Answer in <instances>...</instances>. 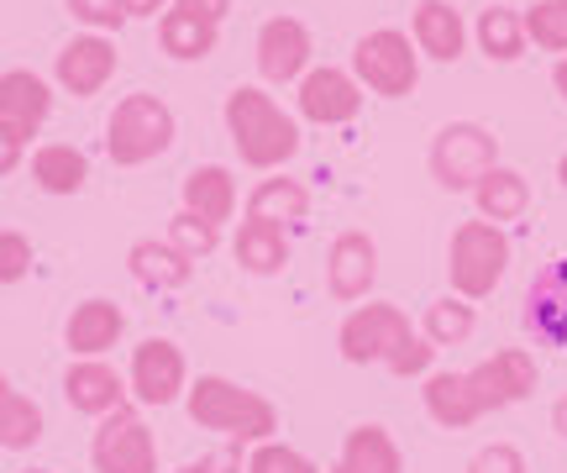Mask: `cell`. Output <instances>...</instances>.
Instances as JSON below:
<instances>
[{
    "instance_id": "cell-47",
    "label": "cell",
    "mask_w": 567,
    "mask_h": 473,
    "mask_svg": "<svg viewBox=\"0 0 567 473\" xmlns=\"http://www.w3.org/2000/svg\"><path fill=\"white\" fill-rule=\"evenodd\" d=\"M326 473H352V469H347V463H331V469H326Z\"/></svg>"
},
{
    "instance_id": "cell-43",
    "label": "cell",
    "mask_w": 567,
    "mask_h": 473,
    "mask_svg": "<svg viewBox=\"0 0 567 473\" xmlns=\"http://www.w3.org/2000/svg\"><path fill=\"white\" fill-rule=\"evenodd\" d=\"M551 84H557V95L567 101V59H557V69H551Z\"/></svg>"
},
{
    "instance_id": "cell-10",
    "label": "cell",
    "mask_w": 567,
    "mask_h": 473,
    "mask_svg": "<svg viewBox=\"0 0 567 473\" xmlns=\"http://www.w3.org/2000/svg\"><path fill=\"white\" fill-rule=\"evenodd\" d=\"M536 358L526 348H499L494 358H484L478 369H467V390L478 400V411H509L536 394Z\"/></svg>"
},
{
    "instance_id": "cell-37",
    "label": "cell",
    "mask_w": 567,
    "mask_h": 473,
    "mask_svg": "<svg viewBox=\"0 0 567 473\" xmlns=\"http://www.w3.org/2000/svg\"><path fill=\"white\" fill-rule=\"evenodd\" d=\"M27 268H32V243H27L21 232L0 227V285H17V279H27Z\"/></svg>"
},
{
    "instance_id": "cell-22",
    "label": "cell",
    "mask_w": 567,
    "mask_h": 473,
    "mask_svg": "<svg viewBox=\"0 0 567 473\" xmlns=\"http://www.w3.org/2000/svg\"><path fill=\"white\" fill-rule=\"evenodd\" d=\"M421 400H425V415H431L442 432H467L473 421H484L478 400H473V390H467V373L431 369V373H425Z\"/></svg>"
},
{
    "instance_id": "cell-28",
    "label": "cell",
    "mask_w": 567,
    "mask_h": 473,
    "mask_svg": "<svg viewBox=\"0 0 567 473\" xmlns=\"http://www.w3.org/2000/svg\"><path fill=\"white\" fill-rule=\"evenodd\" d=\"M231 258H237L247 274H258V279L284 274V264H289V237H284L279 227H268V222H243V227H237V243H231Z\"/></svg>"
},
{
    "instance_id": "cell-16",
    "label": "cell",
    "mask_w": 567,
    "mask_h": 473,
    "mask_svg": "<svg viewBox=\"0 0 567 473\" xmlns=\"http://www.w3.org/2000/svg\"><path fill=\"white\" fill-rule=\"evenodd\" d=\"M379 279V243L368 232H342L326 253V289L337 300H368V289Z\"/></svg>"
},
{
    "instance_id": "cell-13",
    "label": "cell",
    "mask_w": 567,
    "mask_h": 473,
    "mask_svg": "<svg viewBox=\"0 0 567 473\" xmlns=\"http://www.w3.org/2000/svg\"><path fill=\"white\" fill-rule=\"evenodd\" d=\"M295 105H300L305 122L316 126H347L358 111H363V84L352 80L347 69H331V63H321V69H310L300 80V95H295Z\"/></svg>"
},
{
    "instance_id": "cell-36",
    "label": "cell",
    "mask_w": 567,
    "mask_h": 473,
    "mask_svg": "<svg viewBox=\"0 0 567 473\" xmlns=\"http://www.w3.org/2000/svg\"><path fill=\"white\" fill-rule=\"evenodd\" d=\"M74 21H84L90 32H122L126 27V6L122 0H69Z\"/></svg>"
},
{
    "instance_id": "cell-42",
    "label": "cell",
    "mask_w": 567,
    "mask_h": 473,
    "mask_svg": "<svg viewBox=\"0 0 567 473\" xmlns=\"http://www.w3.org/2000/svg\"><path fill=\"white\" fill-rule=\"evenodd\" d=\"M551 432H557V436H567V394H563V400H557V405H551Z\"/></svg>"
},
{
    "instance_id": "cell-24",
    "label": "cell",
    "mask_w": 567,
    "mask_h": 473,
    "mask_svg": "<svg viewBox=\"0 0 567 473\" xmlns=\"http://www.w3.org/2000/svg\"><path fill=\"white\" fill-rule=\"evenodd\" d=\"M473 206H478V216L484 222H494V227H505V222H520L530 206V179L520 174V168H509V164H494L473 185Z\"/></svg>"
},
{
    "instance_id": "cell-17",
    "label": "cell",
    "mask_w": 567,
    "mask_h": 473,
    "mask_svg": "<svg viewBox=\"0 0 567 473\" xmlns=\"http://www.w3.org/2000/svg\"><path fill=\"white\" fill-rule=\"evenodd\" d=\"M122 337H126V310L116 300H105V295L80 300L69 310V321H63V342H69L74 358H105Z\"/></svg>"
},
{
    "instance_id": "cell-18",
    "label": "cell",
    "mask_w": 567,
    "mask_h": 473,
    "mask_svg": "<svg viewBox=\"0 0 567 473\" xmlns=\"http://www.w3.org/2000/svg\"><path fill=\"white\" fill-rule=\"evenodd\" d=\"M410 42H415V53H425V59L457 63L467 48L463 11L452 0H415V11H410Z\"/></svg>"
},
{
    "instance_id": "cell-34",
    "label": "cell",
    "mask_w": 567,
    "mask_h": 473,
    "mask_svg": "<svg viewBox=\"0 0 567 473\" xmlns=\"http://www.w3.org/2000/svg\"><path fill=\"white\" fill-rule=\"evenodd\" d=\"M247 473H321V463L310 453H300V448H289V442H258L252 448V457H247Z\"/></svg>"
},
{
    "instance_id": "cell-11",
    "label": "cell",
    "mask_w": 567,
    "mask_h": 473,
    "mask_svg": "<svg viewBox=\"0 0 567 473\" xmlns=\"http://www.w3.org/2000/svg\"><path fill=\"white\" fill-rule=\"evenodd\" d=\"M116 69H122V53H116V42L105 38V32H84V38H69V42L59 48L53 80H59L63 95H74V101H90V95H101L105 84L116 80Z\"/></svg>"
},
{
    "instance_id": "cell-15",
    "label": "cell",
    "mask_w": 567,
    "mask_h": 473,
    "mask_svg": "<svg viewBox=\"0 0 567 473\" xmlns=\"http://www.w3.org/2000/svg\"><path fill=\"white\" fill-rule=\"evenodd\" d=\"M526 331L542 348H567V258H551L526 289Z\"/></svg>"
},
{
    "instance_id": "cell-27",
    "label": "cell",
    "mask_w": 567,
    "mask_h": 473,
    "mask_svg": "<svg viewBox=\"0 0 567 473\" xmlns=\"http://www.w3.org/2000/svg\"><path fill=\"white\" fill-rule=\"evenodd\" d=\"M32 179L48 195H80L84 179H90V158L74 143H42L32 153Z\"/></svg>"
},
{
    "instance_id": "cell-9",
    "label": "cell",
    "mask_w": 567,
    "mask_h": 473,
    "mask_svg": "<svg viewBox=\"0 0 567 473\" xmlns=\"http://www.w3.org/2000/svg\"><path fill=\"white\" fill-rule=\"evenodd\" d=\"M126 390L137 405H174L184 390H189V363H184L179 342L168 337H147L132 348V369H126Z\"/></svg>"
},
{
    "instance_id": "cell-25",
    "label": "cell",
    "mask_w": 567,
    "mask_h": 473,
    "mask_svg": "<svg viewBox=\"0 0 567 473\" xmlns=\"http://www.w3.org/2000/svg\"><path fill=\"white\" fill-rule=\"evenodd\" d=\"M337 463H347L352 473H405V453H400V442H394V432L379 426V421L352 426V432L342 436V457H337Z\"/></svg>"
},
{
    "instance_id": "cell-44",
    "label": "cell",
    "mask_w": 567,
    "mask_h": 473,
    "mask_svg": "<svg viewBox=\"0 0 567 473\" xmlns=\"http://www.w3.org/2000/svg\"><path fill=\"white\" fill-rule=\"evenodd\" d=\"M174 473H210V463H184V469H174Z\"/></svg>"
},
{
    "instance_id": "cell-29",
    "label": "cell",
    "mask_w": 567,
    "mask_h": 473,
    "mask_svg": "<svg viewBox=\"0 0 567 473\" xmlns=\"http://www.w3.org/2000/svg\"><path fill=\"white\" fill-rule=\"evenodd\" d=\"M158 42H163V53L168 59H179V63H200L216 53V42H221V27H210V21H195V17H184V11H163L158 17Z\"/></svg>"
},
{
    "instance_id": "cell-7",
    "label": "cell",
    "mask_w": 567,
    "mask_h": 473,
    "mask_svg": "<svg viewBox=\"0 0 567 473\" xmlns=\"http://www.w3.org/2000/svg\"><path fill=\"white\" fill-rule=\"evenodd\" d=\"M90 463L95 473H158V436L132 405L101 415L90 436Z\"/></svg>"
},
{
    "instance_id": "cell-2",
    "label": "cell",
    "mask_w": 567,
    "mask_h": 473,
    "mask_svg": "<svg viewBox=\"0 0 567 473\" xmlns=\"http://www.w3.org/2000/svg\"><path fill=\"white\" fill-rule=\"evenodd\" d=\"M184 411L200 432H216L231 448H258V442H274L279 432V405L258 390H243L237 379L226 373H200L189 379L184 390Z\"/></svg>"
},
{
    "instance_id": "cell-3",
    "label": "cell",
    "mask_w": 567,
    "mask_h": 473,
    "mask_svg": "<svg viewBox=\"0 0 567 473\" xmlns=\"http://www.w3.org/2000/svg\"><path fill=\"white\" fill-rule=\"evenodd\" d=\"M174 137H179V122H174L168 101L147 95V90H137V95L116 101L111 122H105V153H111V164H116V168L153 164L158 153H168V147H174Z\"/></svg>"
},
{
    "instance_id": "cell-1",
    "label": "cell",
    "mask_w": 567,
    "mask_h": 473,
    "mask_svg": "<svg viewBox=\"0 0 567 473\" xmlns=\"http://www.w3.org/2000/svg\"><path fill=\"white\" fill-rule=\"evenodd\" d=\"M221 116H226V137L237 147V158H243L247 168H258V174H279L305 147L300 122L268 95L264 84H237V90L226 95Z\"/></svg>"
},
{
    "instance_id": "cell-21",
    "label": "cell",
    "mask_w": 567,
    "mask_h": 473,
    "mask_svg": "<svg viewBox=\"0 0 567 473\" xmlns=\"http://www.w3.org/2000/svg\"><path fill=\"white\" fill-rule=\"evenodd\" d=\"M126 268H132V279H137L142 289H158V295L184 289L189 279H195V258H184L168 237H142V243H132Z\"/></svg>"
},
{
    "instance_id": "cell-33",
    "label": "cell",
    "mask_w": 567,
    "mask_h": 473,
    "mask_svg": "<svg viewBox=\"0 0 567 473\" xmlns=\"http://www.w3.org/2000/svg\"><path fill=\"white\" fill-rule=\"evenodd\" d=\"M168 243L179 247L184 258H210L216 247H221V227H210V222H200V216H189V210H179L174 222H168Z\"/></svg>"
},
{
    "instance_id": "cell-35",
    "label": "cell",
    "mask_w": 567,
    "mask_h": 473,
    "mask_svg": "<svg viewBox=\"0 0 567 473\" xmlns=\"http://www.w3.org/2000/svg\"><path fill=\"white\" fill-rule=\"evenodd\" d=\"M431 363H436V348L425 342L421 331H410L405 342L384 358V369L394 373V379H425V373H431Z\"/></svg>"
},
{
    "instance_id": "cell-14",
    "label": "cell",
    "mask_w": 567,
    "mask_h": 473,
    "mask_svg": "<svg viewBox=\"0 0 567 473\" xmlns=\"http://www.w3.org/2000/svg\"><path fill=\"white\" fill-rule=\"evenodd\" d=\"M63 400H69V411L101 421V415L132 405V390H126V379L105 358H74L63 369Z\"/></svg>"
},
{
    "instance_id": "cell-39",
    "label": "cell",
    "mask_w": 567,
    "mask_h": 473,
    "mask_svg": "<svg viewBox=\"0 0 567 473\" xmlns=\"http://www.w3.org/2000/svg\"><path fill=\"white\" fill-rule=\"evenodd\" d=\"M27 143H32L27 132H17V126H6V122H0V179H6V174H17V168H21V158H27Z\"/></svg>"
},
{
    "instance_id": "cell-46",
    "label": "cell",
    "mask_w": 567,
    "mask_h": 473,
    "mask_svg": "<svg viewBox=\"0 0 567 473\" xmlns=\"http://www.w3.org/2000/svg\"><path fill=\"white\" fill-rule=\"evenodd\" d=\"M557 179H563V189H567V153H563V164H557Z\"/></svg>"
},
{
    "instance_id": "cell-4",
    "label": "cell",
    "mask_w": 567,
    "mask_h": 473,
    "mask_svg": "<svg viewBox=\"0 0 567 473\" xmlns=\"http://www.w3.org/2000/svg\"><path fill=\"white\" fill-rule=\"evenodd\" d=\"M509 237L505 227H494L484 216H473L463 227L452 232V243H446V279H452V295H463V300H488L499 279H505L509 268Z\"/></svg>"
},
{
    "instance_id": "cell-40",
    "label": "cell",
    "mask_w": 567,
    "mask_h": 473,
    "mask_svg": "<svg viewBox=\"0 0 567 473\" xmlns=\"http://www.w3.org/2000/svg\"><path fill=\"white\" fill-rule=\"evenodd\" d=\"M174 11H184V17H195V21H210V27H221L226 11H231V0H174Z\"/></svg>"
},
{
    "instance_id": "cell-31",
    "label": "cell",
    "mask_w": 567,
    "mask_h": 473,
    "mask_svg": "<svg viewBox=\"0 0 567 473\" xmlns=\"http://www.w3.org/2000/svg\"><path fill=\"white\" fill-rule=\"evenodd\" d=\"M42 432H48V421H42V405L32 394L11 390L0 400V448L6 453H32L42 442Z\"/></svg>"
},
{
    "instance_id": "cell-30",
    "label": "cell",
    "mask_w": 567,
    "mask_h": 473,
    "mask_svg": "<svg viewBox=\"0 0 567 473\" xmlns=\"http://www.w3.org/2000/svg\"><path fill=\"white\" fill-rule=\"evenodd\" d=\"M473 331H478V310H473V300H463V295H442V300H431V306H425L421 337L436 352H442V348H463Z\"/></svg>"
},
{
    "instance_id": "cell-6",
    "label": "cell",
    "mask_w": 567,
    "mask_h": 473,
    "mask_svg": "<svg viewBox=\"0 0 567 473\" xmlns=\"http://www.w3.org/2000/svg\"><path fill=\"white\" fill-rule=\"evenodd\" d=\"M499 164V137L478 122H452L431 137V179L452 195H473V185Z\"/></svg>"
},
{
    "instance_id": "cell-19",
    "label": "cell",
    "mask_w": 567,
    "mask_h": 473,
    "mask_svg": "<svg viewBox=\"0 0 567 473\" xmlns=\"http://www.w3.org/2000/svg\"><path fill=\"white\" fill-rule=\"evenodd\" d=\"M53 116V84L32 69H6L0 74V122L38 137V126Z\"/></svg>"
},
{
    "instance_id": "cell-5",
    "label": "cell",
    "mask_w": 567,
    "mask_h": 473,
    "mask_svg": "<svg viewBox=\"0 0 567 473\" xmlns=\"http://www.w3.org/2000/svg\"><path fill=\"white\" fill-rule=\"evenodd\" d=\"M352 80L363 84L368 95L405 101V95H415V84H421V53H415V42L405 32L379 27V32L358 38V48H352Z\"/></svg>"
},
{
    "instance_id": "cell-48",
    "label": "cell",
    "mask_w": 567,
    "mask_h": 473,
    "mask_svg": "<svg viewBox=\"0 0 567 473\" xmlns=\"http://www.w3.org/2000/svg\"><path fill=\"white\" fill-rule=\"evenodd\" d=\"M21 473H53V469H21Z\"/></svg>"
},
{
    "instance_id": "cell-23",
    "label": "cell",
    "mask_w": 567,
    "mask_h": 473,
    "mask_svg": "<svg viewBox=\"0 0 567 473\" xmlns=\"http://www.w3.org/2000/svg\"><path fill=\"white\" fill-rule=\"evenodd\" d=\"M305 216H310V189L300 179H289V174H268L247 195V222H268V227L289 232L300 227Z\"/></svg>"
},
{
    "instance_id": "cell-12",
    "label": "cell",
    "mask_w": 567,
    "mask_h": 473,
    "mask_svg": "<svg viewBox=\"0 0 567 473\" xmlns=\"http://www.w3.org/2000/svg\"><path fill=\"white\" fill-rule=\"evenodd\" d=\"M310 27L300 17H268L258 27V74L268 84H300L310 74Z\"/></svg>"
},
{
    "instance_id": "cell-26",
    "label": "cell",
    "mask_w": 567,
    "mask_h": 473,
    "mask_svg": "<svg viewBox=\"0 0 567 473\" xmlns=\"http://www.w3.org/2000/svg\"><path fill=\"white\" fill-rule=\"evenodd\" d=\"M473 38H478V53L488 63H520L526 59V21L515 6H484L478 21H473Z\"/></svg>"
},
{
    "instance_id": "cell-32",
    "label": "cell",
    "mask_w": 567,
    "mask_h": 473,
    "mask_svg": "<svg viewBox=\"0 0 567 473\" xmlns=\"http://www.w3.org/2000/svg\"><path fill=\"white\" fill-rule=\"evenodd\" d=\"M520 21H526V42L567 59V0H536L520 11Z\"/></svg>"
},
{
    "instance_id": "cell-41",
    "label": "cell",
    "mask_w": 567,
    "mask_h": 473,
    "mask_svg": "<svg viewBox=\"0 0 567 473\" xmlns=\"http://www.w3.org/2000/svg\"><path fill=\"white\" fill-rule=\"evenodd\" d=\"M122 6H126V21H132V17H163L174 0H122Z\"/></svg>"
},
{
    "instance_id": "cell-45",
    "label": "cell",
    "mask_w": 567,
    "mask_h": 473,
    "mask_svg": "<svg viewBox=\"0 0 567 473\" xmlns=\"http://www.w3.org/2000/svg\"><path fill=\"white\" fill-rule=\"evenodd\" d=\"M6 394H11V379H6V369H0V400H6Z\"/></svg>"
},
{
    "instance_id": "cell-8",
    "label": "cell",
    "mask_w": 567,
    "mask_h": 473,
    "mask_svg": "<svg viewBox=\"0 0 567 473\" xmlns=\"http://www.w3.org/2000/svg\"><path fill=\"white\" fill-rule=\"evenodd\" d=\"M410 316L400 306H389V300H368V306H358L352 316L342 321V331H337V348H342L347 363H358V369H384V358L400 342L410 337Z\"/></svg>"
},
{
    "instance_id": "cell-38",
    "label": "cell",
    "mask_w": 567,
    "mask_h": 473,
    "mask_svg": "<svg viewBox=\"0 0 567 473\" xmlns=\"http://www.w3.org/2000/svg\"><path fill=\"white\" fill-rule=\"evenodd\" d=\"M463 473H526V453L509 448V442H494L484 453H473V463Z\"/></svg>"
},
{
    "instance_id": "cell-20",
    "label": "cell",
    "mask_w": 567,
    "mask_h": 473,
    "mask_svg": "<svg viewBox=\"0 0 567 473\" xmlns=\"http://www.w3.org/2000/svg\"><path fill=\"white\" fill-rule=\"evenodd\" d=\"M179 210H189V216H200V222H210V227H221V222H231L237 216V174L226 164H200L184 174L179 185Z\"/></svg>"
}]
</instances>
